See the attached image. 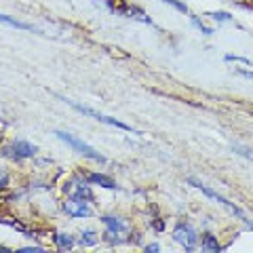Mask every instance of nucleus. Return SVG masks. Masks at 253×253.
Instances as JSON below:
<instances>
[{
    "instance_id": "1",
    "label": "nucleus",
    "mask_w": 253,
    "mask_h": 253,
    "mask_svg": "<svg viewBox=\"0 0 253 253\" xmlns=\"http://www.w3.org/2000/svg\"><path fill=\"white\" fill-rule=\"evenodd\" d=\"M61 141H66V144L70 146V148H74L76 152H81L83 156H86V158H91V161H95V163H106V156L104 154H99L95 148H91L89 144H84V141H81L78 137H74V135H70V133H63V131H57L55 133Z\"/></svg>"
},
{
    "instance_id": "2",
    "label": "nucleus",
    "mask_w": 253,
    "mask_h": 253,
    "mask_svg": "<svg viewBox=\"0 0 253 253\" xmlns=\"http://www.w3.org/2000/svg\"><path fill=\"white\" fill-rule=\"evenodd\" d=\"M188 184H192L194 188H199L201 190V192L203 194H207L209 196V199H213V201H217V203H221V205H224V207L228 209V211H230V213H234V215L236 217H239V219H243V221H247V224H251V221H249V217L247 215H245V213L239 209V207H236V205L234 203H230V201H228V199H224V196H219L217 192H213V190L211 188H207V186H205V184H201V181H196V179H192V177H190L188 179Z\"/></svg>"
},
{
    "instance_id": "3",
    "label": "nucleus",
    "mask_w": 253,
    "mask_h": 253,
    "mask_svg": "<svg viewBox=\"0 0 253 253\" xmlns=\"http://www.w3.org/2000/svg\"><path fill=\"white\" fill-rule=\"evenodd\" d=\"M104 4H108L110 11L123 15V17L139 19V21H144V23H152V21L146 17V13L141 11V9H137V6H133V4H126V2H123V0H104Z\"/></svg>"
},
{
    "instance_id": "4",
    "label": "nucleus",
    "mask_w": 253,
    "mask_h": 253,
    "mask_svg": "<svg viewBox=\"0 0 253 253\" xmlns=\"http://www.w3.org/2000/svg\"><path fill=\"white\" fill-rule=\"evenodd\" d=\"M70 106H72L74 110H78V112H83V114H86V116H93L95 121H99V123H106V125H112V126H118V129H123V131H133L129 125H125V123H121L118 118H112V116H106V114H99V112H95V110H91V108H84V106H81V104H74V101H70Z\"/></svg>"
},
{
    "instance_id": "5",
    "label": "nucleus",
    "mask_w": 253,
    "mask_h": 253,
    "mask_svg": "<svg viewBox=\"0 0 253 253\" xmlns=\"http://www.w3.org/2000/svg\"><path fill=\"white\" fill-rule=\"evenodd\" d=\"M173 239H175L179 245H184L186 249H194V245H196V241H199V236H196L192 226L177 224L175 230H173Z\"/></svg>"
},
{
    "instance_id": "6",
    "label": "nucleus",
    "mask_w": 253,
    "mask_h": 253,
    "mask_svg": "<svg viewBox=\"0 0 253 253\" xmlns=\"http://www.w3.org/2000/svg\"><path fill=\"white\" fill-rule=\"evenodd\" d=\"M63 209H66V213H68V215H72V217H89V215H91L89 201L78 199V196H72V199H68L66 205H63Z\"/></svg>"
},
{
    "instance_id": "7",
    "label": "nucleus",
    "mask_w": 253,
    "mask_h": 253,
    "mask_svg": "<svg viewBox=\"0 0 253 253\" xmlns=\"http://www.w3.org/2000/svg\"><path fill=\"white\" fill-rule=\"evenodd\" d=\"M6 154H9L11 158H15V161H23V158H32L36 154V146H32L30 141H13V144L6 148Z\"/></svg>"
},
{
    "instance_id": "8",
    "label": "nucleus",
    "mask_w": 253,
    "mask_h": 253,
    "mask_svg": "<svg viewBox=\"0 0 253 253\" xmlns=\"http://www.w3.org/2000/svg\"><path fill=\"white\" fill-rule=\"evenodd\" d=\"M86 181H89V184H97L101 188H108V190H114L116 188L114 179L108 177V175H101V173H89V175H86Z\"/></svg>"
},
{
    "instance_id": "9",
    "label": "nucleus",
    "mask_w": 253,
    "mask_h": 253,
    "mask_svg": "<svg viewBox=\"0 0 253 253\" xmlns=\"http://www.w3.org/2000/svg\"><path fill=\"white\" fill-rule=\"evenodd\" d=\"M101 221L106 224V228L110 230V234H121V232H126V224H125V221H121V219H116V217L106 215V217H101Z\"/></svg>"
},
{
    "instance_id": "10",
    "label": "nucleus",
    "mask_w": 253,
    "mask_h": 253,
    "mask_svg": "<svg viewBox=\"0 0 253 253\" xmlns=\"http://www.w3.org/2000/svg\"><path fill=\"white\" fill-rule=\"evenodd\" d=\"M0 21L9 23V26L17 28V30H34V28L30 26V23H23V21H19V19H13V17H9V15H4V13H0Z\"/></svg>"
},
{
    "instance_id": "11",
    "label": "nucleus",
    "mask_w": 253,
    "mask_h": 253,
    "mask_svg": "<svg viewBox=\"0 0 253 253\" xmlns=\"http://www.w3.org/2000/svg\"><path fill=\"white\" fill-rule=\"evenodd\" d=\"M55 243H57L59 249H72L74 247V239L70 234H57L55 236Z\"/></svg>"
},
{
    "instance_id": "12",
    "label": "nucleus",
    "mask_w": 253,
    "mask_h": 253,
    "mask_svg": "<svg viewBox=\"0 0 253 253\" xmlns=\"http://www.w3.org/2000/svg\"><path fill=\"white\" fill-rule=\"evenodd\" d=\"M203 249H207V251H219V243L215 241V236H213V234H205L203 236Z\"/></svg>"
},
{
    "instance_id": "13",
    "label": "nucleus",
    "mask_w": 253,
    "mask_h": 253,
    "mask_svg": "<svg viewBox=\"0 0 253 253\" xmlns=\"http://www.w3.org/2000/svg\"><path fill=\"white\" fill-rule=\"evenodd\" d=\"M0 224H6V226H11L13 230H19V232H23V234H28V230L19 224V221H13V219H9V217H2V219H0Z\"/></svg>"
},
{
    "instance_id": "14",
    "label": "nucleus",
    "mask_w": 253,
    "mask_h": 253,
    "mask_svg": "<svg viewBox=\"0 0 253 253\" xmlns=\"http://www.w3.org/2000/svg\"><path fill=\"white\" fill-rule=\"evenodd\" d=\"M97 243V239H95V232L93 230H86L83 232V245H86V247H91V245Z\"/></svg>"
},
{
    "instance_id": "15",
    "label": "nucleus",
    "mask_w": 253,
    "mask_h": 253,
    "mask_svg": "<svg viewBox=\"0 0 253 253\" xmlns=\"http://www.w3.org/2000/svg\"><path fill=\"white\" fill-rule=\"evenodd\" d=\"M161 2L175 6V9H177V11H181V13H188V6H186V4H181V2H177V0H161Z\"/></svg>"
},
{
    "instance_id": "16",
    "label": "nucleus",
    "mask_w": 253,
    "mask_h": 253,
    "mask_svg": "<svg viewBox=\"0 0 253 253\" xmlns=\"http://www.w3.org/2000/svg\"><path fill=\"white\" fill-rule=\"evenodd\" d=\"M192 23H194V26L203 32V34H207V36H211V34H213V30H211V28H207V26H203V23H201L199 19H196V17H192Z\"/></svg>"
},
{
    "instance_id": "17",
    "label": "nucleus",
    "mask_w": 253,
    "mask_h": 253,
    "mask_svg": "<svg viewBox=\"0 0 253 253\" xmlns=\"http://www.w3.org/2000/svg\"><path fill=\"white\" fill-rule=\"evenodd\" d=\"M211 17L217 21H230V15L228 13H211Z\"/></svg>"
},
{
    "instance_id": "18",
    "label": "nucleus",
    "mask_w": 253,
    "mask_h": 253,
    "mask_svg": "<svg viewBox=\"0 0 253 253\" xmlns=\"http://www.w3.org/2000/svg\"><path fill=\"white\" fill-rule=\"evenodd\" d=\"M6 181H9V175H6V171L0 169V190H2L6 186Z\"/></svg>"
},
{
    "instance_id": "19",
    "label": "nucleus",
    "mask_w": 253,
    "mask_h": 253,
    "mask_svg": "<svg viewBox=\"0 0 253 253\" xmlns=\"http://www.w3.org/2000/svg\"><path fill=\"white\" fill-rule=\"evenodd\" d=\"M239 74H243V76H249V78H253V72H247V70H236Z\"/></svg>"
},
{
    "instance_id": "20",
    "label": "nucleus",
    "mask_w": 253,
    "mask_h": 253,
    "mask_svg": "<svg viewBox=\"0 0 253 253\" xmlns=\"http://www.w3.org/2000/svg\"><path fill=\"white\" fill-rule=\"evenodd\" d=\"M148 251H158V249H161V247H158V245H148V247H146Z\"/></svg>"
}]
</instances>
